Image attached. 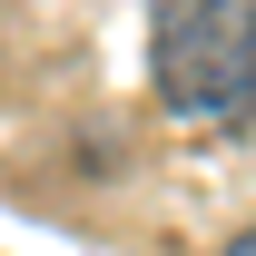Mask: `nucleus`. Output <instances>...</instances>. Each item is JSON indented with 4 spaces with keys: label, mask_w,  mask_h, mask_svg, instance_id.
I'll return each mask as SVG.
<instances>
[{
    "label": "nucleus",
    "mask_w": 256,
    "mask_h": 256,
    "mask_svg": "<svg viewBox=\"0 0 256 256\" xmlns=\"http://www.w3.org/2000/svg\"><path fill=\"white\" fill-rule=\"evenodd\" d=\"M226 256H256V226H246V236H226Z\"/></svg>",
    "instance_id": "obj_2"
},
{
    "label": "nucleus",
    "mask_w": 256,
    "mask_h": 256,
    "mask_svg": "<svg viewBox=\"0 0 256 256\" xmlns=\"http://www.w3.org/2000/svg\"><path fill=\"white\" fill-rule=\"evenodd\" d=\"M148 79L188 128L256 108V0H148Z\"/></svg>",
    "instance_id": "obj_1"
}]
</instances>
